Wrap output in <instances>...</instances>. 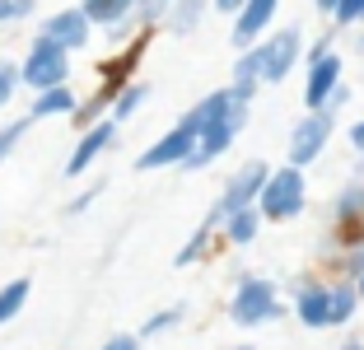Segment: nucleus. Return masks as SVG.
Segmentation results:
<instances>
[{"label": "nucleus", "mask_w": 364, "mask_h": 350, "mask_svg": "<svg viewBox=\"0 0 364 350\" xmlns=\"http://www.w3.org/2000/svg\"><path fill=\"white\" fill-rule=\"evenodd\" d=\"M360 43H364V33H360Z\"/></svg>", "instance_id": "39"}, {"label": "nucleus", "mask_w": 364, "mask_h": 350, "mask_svg": "<svg viewBox=\"0 0 364 350\" xmlns=\"http://www.w3.org/2000/svg\"><path fill=\"white\" fill-rule=\"evenodd\" d=\"M350 285H355V295H360V299H364V276H355V280H350Z\"/></svg>", "instance_id": "37"}, {"label": "nucleus", "mask_w": 364, "mask_h": 350, "mask_svg": "<svg viewBox=\"0 0 364 350\" xmlns=\"http://www.w3.org/2000/svg\"><path fill=\"white\" fill-rule=\"evenodd\" d=\"M70 80V52H61V47L52 43V38H33L28 43V56H23L19 65V85H28L33 94H43V89H56Z\"/></svg>", "instance_id": "6"}, {"label": "nucleus", "mask_w": 364, "mask_h": 350, "mask_svg": "<svg viewBox=\"0 0 364 350\" xmlns=\"http://www.w3.org/2000/svg\"><path fill=\"white\" fill-rule=\"evenodd\" d=\"M38 10V0H0V23H19Z\"/></svg>", "instance_id": "29"}, {"label": "nucleus", "mask_w": 364, "mask_h": 350, "mask_svg": "<svg viewBox=\"0 0 364 350\" xmlns=\"http://www.w3.org/2000/svg\"><path fill=\"white\" fill-rule=\"evenodd\" d=\"M14 89H19V65H10V61H0V107L14 98Z\"/></svg>", "instance_id": "30"}, {"label": "nucleus", "mask_w": 364, "mask_h": 350, "mask_svg": "<svg viewBox=\"0 0 364 350\" xmlns=\"http://www.w3.org/2000/svg\"><path fill=\"white\" fill-rule=\"evenodd\" d=\"M75 89L70 85H56V89H43L33 94V107H28V122H43V117H70L75 112Z\"/></svg>", "instance_id": "17"}, {"label": "nucleus", "mask_w": 364, "mask_h": 350, "mask_svg": "<svg viewBox=\"0 0 364 350\" xmlns=\"http://www.w3.org/2000/svg\"><path fill=\"white\" fill-rule=\"evenodd\" d=\"M145 94H150V89L136 85V80H131L127 89H117V94H112V103H107V122H131V117L140 112V103H145Z\"/></svg>", "instance_id": "21"}, {"label": "nucleus", "mask_w": 364, "mask_h": 350, "mask_svg": "<svg viewBox=\"0 0 364 350\" xmlns=\"http://www.w3.org/2000/svg\"><path fill=\"white\" fill-rule=\"evenodd\" d=\"M336 266H341V280H355V276H364V238H360V243H350V248H341Z\"/></svg>", "instance_id": "27"}, {"label": "nucleus", "mask_w": 364, "mask_h": 350, "mask_svg": "<svg viewBox=\"0 0 364 350\" xmlns=\"http://www.w3.org/2000/svg\"><path fill=\"white\" fill-rule=\"evenodd\" d=\"M238 131H243V127H234V122H215V127H205V131H196V145H192V159L182 164V169H205V164H215V159H225L229 149H234V140H238Z\"/></svg>", "instance_id": "15"}, {"label": "nucleus", "mask_w": 364, "mask_h": 350, "mask_svg": "<svg viewBox=\"0 0 364 350\" xmlns=\"http://www.w3.org/2000/svg\"><path fill=\"white\" fill-rule=\"evenodd\" d=\"M336 350H364V341H360V336H355V332H350V336H346V341H341V346H336Z\"/></svg>", "instance_id": "35"}, {"label": "nucleus", "mask_w": 364, "mask_h": 350, "mask_svg": "<svg viewBox=\"0 0 364 350\" xmlns=\"http://www.w3.org/2000/svg\"><path fill=\"white\" fill-rule=\"evenodd\" d=\"M210 10H220V14H238V10H243V0H210Z\"/></svg>", "instance_id": "34"}, {"label": "nucleus", "mask_w": 364, "mask_h": 350, "mask_svg": "<svg viewBox=\"0 0 364 350\" xmlns=\"http://www.w3.org/2000/svg\"><path fill=\"white\" fill-rule=\"evenodd\" d=\"M304 206H309V178H304V169H289V164L271 169L267 182H262V191H257V215H262V224L299 220Z\"/></svg>", "instance_id": "1"}, {"label": "nucleus", "mask_w": 364, "mask_h": 350, "mask_svg": "<svg viewBox=\"0 0 364 350\" xmlns=\"http://www.w3.org/2000/svg\"><path fill=\"white\" fill-rule=\"evenodd\" d=\"M192 145H196L192 131H187V127H173V131H164V136L154 140L150 149H140L136 169H140V173H154V169H182V164L192 159Z\"/></svg>", "instance_id": "8"}, {"label": "nucleus", "mask_w": 364, "mask_h": 350, "mask_svg": "<svg viewBox=\"0 0 364 350\" xmlns=\"http://www.w3.org/2000/svg\"><path fill=\"white\" fill-rule=\"evenodd\" d=\"M350 149L364 159V117H360V122H350Z\"/></svg>", "instance_id": "33"}, {"label": "nucleus", "mask_w": 364, "mask_h": 350, "mask_svg": "<svg viewBox=\"0 0 364 350\" xmlns=\"http://www.w3.org/2000/svg\"><path fill=\"white\" fill-rule=\"evenodd\" d=\"M247 107H252V98L238 94L234 85H225V89H215V94H205L201 103L187 107L178 127H187L192 136H196V131H205V127H215V122H234V127H247Z\"/></svg>", "instance_id": "7"}, {"label": "nucleus", "mask_w": 364, "mask_h": 350, "mask_svg": "<svg viewBox=\"0 0 364 350\" xmlns=\"http://www.w3.org/2000/svg\"><path fill=\"white\" fill-rule=\"evenodd\" d=\"M80 14L89 23H98V28H112V23L136 14V0H80Z\"/></svg>", "instance_id": "19"}, {"label": "nucleus", "mask_w": 364, "mask_h": 350, "mask_svg": "<svg viewBox=\"0 0 364 350\" xmlns=\"http://www.w3.org/2000/svg\"><path fill=\"white\" fill-rule=\"evenodd\" d=\"M332 19H336V28H364V0H336Z\"/></svg>", "instance_id": "26"}, {"label": "nucleus", "mask_w": 364, "mask_h": 350, "mask_svg": "<svg viewBox=\"0 0 364 350\" xmlns=\"http://www.w3.org/2000/svg\"><path fill=\"white\" fill-rule=\"evenodd\" d=\"M43 38H52L61 52H80V47H89V38H94V23L80 14V5L75 10H56V14L43 19Z\"/></svg>", "instance_id": "14"}, {"label": "nucleus", "mask_w": 364, "mask_h": 350, "mask_svg": "<svg viewBox=\"0 0 364 350\" xmlns=\"http://www.w3.org/2000/svg\"><path fill=\"white\" fill-rule=\"evenodd\" d=\"M205 10H210V0H168L159 19L168 23V33H178V38H187V33H196V28H201Z\"/></svg>", "instance_id": "16"}, {"label": "nucleus", "mask_w": 364, "mask_h": 350, "mask_svg": "<svg viewBox=\"0 0 364 350\" xmlns=\"http://www.w3.org/2000/svg\"><path fill=\"white\" fill-rule=\"evenodd\" d=\"M280 313H285L280 290H276V280H267V276H243L234 285V295H229V322L243 327V332L267 327V322H276Z\"/></svg>", "instance_id": "2"}, {"label": "nucleus", "mask_w": 364, "mask_h": 350, "mask_svg": "<svg viewBox=\"0 0 364 350\" xmlns=\"http://www.w3.org/2000/svg\"><path fill=\"white\" fill-rule=\"evenodd\" d=\"M117 140V122H94L89 131H80V140H75V149H70V159H65V178H80V173H89L94 169V159L103 154L107 145Z\"/></svg>", "instance_id": "13"}, {"label": "nucleus", "mask_w": 364, "mask_h": 350, "mask_svg": "<svg viewBox=\"0 0 364 350\" xmlns=\"http://www.w3.org/2000/svg\"><path fill=\"white\" fill-rule=\"evenodd\" d=\"M98 196H103V182H94V187H89V191H80L75 201L65 206V215H85V211H89V206H94V201H98Z\"/></svg>", "instance_id": "31"}, {"label": "nucleus", "mask_w": 364, "mask_h": 350, "mask_svg": "<svg viewBox=\"0 0 364 350\" xmlns=\"http://www.w3.org/2000/svg\"><path fill=\"white\" fill-rule=\"evenodd\" d=\"M332 127H336V112H327V107L304 112L299 122H294V131H289V140H285V164L289 169H309V164H318L322 149L332 145Z\"/></svg>", "instance_id": "5"}, {"label": "nucleus", "mask_w": 364, "mask_h": 350, "mask_svg": "<svg viewBox=\"0 0 364 350\" xmlns=\"http://www.w3.org/2000/svg\"><path fill=\"white\" fill-rule=\"evenodd\" d=\"M276 10H280V0H243V10L234 14L229 43H234L238 52H247L252 43H262V38L271 33V23H276Z\"/></svg>", "instance_id": "11"}, {"label": "nucleus", "mask_w": 364, "mask_h": 350, "mask_svg": "<svg viewBox=\"0 0 364 350\" xmlns=\"http://www.w3.org/2000/svg\"><path fill=\"white\" fill-rule=\"evenodd\" d=\"M220 233H225V243L247 248V243H252V238L262 233V215H257V206H247V211L225 215V220H220Z\"/></svg>", "instance_id": "18"}, {"label": "nucleus", "mask_w": 364, "mask_h": 350, "mask_svg": "<svg viewBox=\"0 0 364 350\" xmlns=\"http://www.w3.org/2000/svg\"><path fill=\"white\" fill-rule=\"evenodd\" d=\"M28 295H33V280L28 276H14V280H5V285H0V327L19 318L23 304H28Z\"/></svg>", "instance_id": "20"}, {"label": "nucleus", "mask_w": 364, "mask_h": 350, "mask_svg": "<svg viewBox=\"0 0 364 350\" xmlns=\"http://www.w3.org/2000/svg\"><path fill=\"white\" fill-rule=\"evenodd\" d=\"M332 224H336V238H341L346 248L364 238V178L346 182V187L336 191V201H332Z\"/></svg>", "instance_id": "10"}, {"label": "nucleus", "mask_w": 364, "mask_h": 350, "mask_svg": "<svg viewBox=\"0 0 364 350\" xmlns=\"http://www.w3.org/2000/svg\"><path fill=\"white\" fill-rule=\"evenodd\" d=\"M267 173H271V164H267V159H247L243 169H234V173L225 178V191H220V201L210 206V215H205L201 224H210V229L220 233V220H225V215L257 206V191H262V182H267Z\"/></svg>", "instance_id": "4"}, {"label": "nucleus", "mask_w": 364, "mask_h": 350, "mask_svg": "<svg viewBox=\"0 0 364 350\" xmlns=\"http://www.w3.org/2000/svg\"><path fill=\"white\" fill-rule=\"evenodd\" d=\"M23 131H28V117H19V122H5V127H0V159H10V149L23 140Z\"/></svg>", "instance_id": "28"}, {"label": "nucleus", "mask_w": 364, "mask_h": 350, "mask_svg": "<svg viewBox=\"0 0 364 350\" xmlns=\"http://www.w3.org/2000/svg\"><path fill=\"white\" fill-rule=\"evenodd\" d=\"M341 56L327 52V56H309V70H304V107L309 112H318V107H327V98L341 89Z\"/></svg>", "instance_id": "9"}, {"label": "nucleus", "mask_w": 364, "mask_h": 350, "mask_svg": "<svg viewBox=\"0 0 364 350\" xmlns=\"http://www.w3.org/2000/svg\"><path fill=\"white\" fill-rule=\"evenodd\" d=\"M252 56H257L262 85H280V80L304 61V28L299 23H285L280 33H267L262 43H252Z\"/></svg>", "instance_id": "3"}, {"label": "nucleus", "mask_w": 364, "mask_h": 350, "mask_svg": "<svg viewBox=\"0 0 364 350\" xmlns=\"http://www.w3.org/2000/svg\"><path fill=\"white\" fill-rule=\"evenodd\" d=\"M234 350H257V346H252V341H238V346Z\"/></svg>", "instance_id": "38"}, {"label": "nucleus", "mask_w": 364, "mask_h": 350, "mask_svg": "<svg viewBox=\"0 0 364 350\" xmlns=\"http://www.w3.org/2000/svg\"><path fill=\"white\" fill-rule=\"evenodd\" d=\"M327 295H332V327H346V322L355 318V308H360L355 285H350V280H332V285H327Z\"/></svg>", "instance_id": "22"}, {"label": "nucleus", "mask_w": 364, "mask_h": 350, "mask_svg": "<svg viewBox=\"0 0 364 350\" xmlns=\"http://www.w3.org/2000/svg\"><path fill=\"white\" fill-rule=\"evenodd\" d=\"M103 117H107V98H103V94H94L89 103H75V112H70V122H75L80 131H89L94 122H103Z\"/></svg>", "instance_id": "25"}, {"label": "nucleus", "mask_w": 364, "mask_h": 350, "mask_svg": "<svg viewBox=\"0 0 364 350\" xmlns=\"http://www.w3.org/2000/svg\"><path fill=\"white\" fill-rule=\"evenodd\" d=\"M210 248H215V229H210V224H196V229H192V238H187V243L178 248L173 266H196L205 253H210Z\"/></svg>", "instance_id": "23"}, {"label": "nucleus", "mask_w": 364, "mask_h": 350, "mask_svg": "<svg viewBox=\"0 0 364 350\" xmlns=\"http://www.w3.org/2000/svg\"><path fill=\"white\" fill-rule=\"evenodd\" d=\"M98 350H140V336H136V332H112Z\"/></svg>", "instance_id": "32"}, {"label": "nucleus", "mask_w": 364, "mask_h": 350, "mask_svg": "<svg viewBox=\"0 0 364 350\" xmlns=\"http://www.w3.org/2000/svg\"><path fill=\"white\" fill-rule=\"evenodd\" d=\"M182 313H187L182 304H173V308H159V313H150V318L140 322V332H136V336H140V341H154V336H164V332H173V327L182 322Z\"/></svg>", "instance_id": "24"}, {"label": "nucleus", "mask_w": 364, "mask_h": 350, "mask_svg": "<svg viewBox=\"0 0 364 350\" xmlns=\"http://www.w3.org/2000/svg\"><path fill=\"white\" fill-rule=\"evenodd\" d=\"M294 318H299V327H309V332L332 327V295H327V280H304V285H294Z\"/></svg>", "instance_id": "12"}, {"label": "nucleus", "mask_w": 364, "mask_h": 350, "mask_svg": "<svg viewBox=\"0 0 364 350\" xmlns=\"http://www.w3.org/2000/svg\"><path fill=\"white\" fill-rule=\"evenodd\" d=\"M313 5H318L322 14H332V5H336V0H313Z\"/></svg>", "instance_id": "36"}]
</instances>
